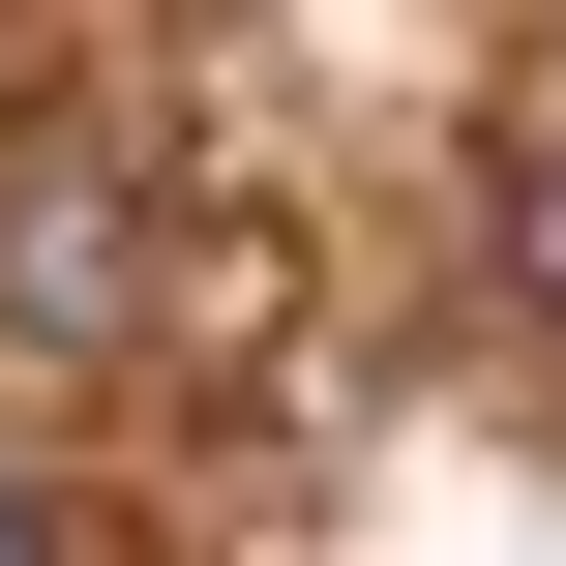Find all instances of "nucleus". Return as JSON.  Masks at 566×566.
<instances>
[{"mask_svg":"<svg viewBox=\"0 0 566 566\" xmlns=\"http://www.w3.org/2000/svg\"><path fill=\"white\" fill-rule=\"evenodd\" d=\"M507 269H537V328H566V119L507 149Z\"/></svg>","mask_w":566,"mask_h":566,"instance_id":"obj_2","label":"nucleus"},{"mask_svg":"<svg viewBox=\"0 0 566 566\" xmlns=\"http://www.w3.org/2000/svg\"><path fill=\"white\" fill-rule=\"evenodd\" d=\"M179 269H149V209H119V149H0V328L30 358H119Z\"/></svg>","mask_w":566,"mask_h":566,"instance_id":"obj_1","label":"nucleus"},{"mask_svg":"<svg viewBox=\"0 0 566 566\" xmlns=\"http://www.w3.org/2000/svg\"><path fill=\"white\" fill-rule=\"evenodd\" d=\"M0 566H90V537H60V478H30V448H0Z\"/></svg>","mask_w":566,"mask_h":566,"instance_id":"obj_3","label":"nucleus"}]
</instances>
